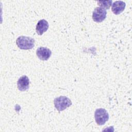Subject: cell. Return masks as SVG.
I'll use <instances>...</instances> for the list:
<instances>
[{"label":"cell","instance_id":"cell-1","mask_svg":"<svg viewBox=\"0 0 132 132\" xmlns=\"http://www.w3.org/2000/svg\"><path fill=\"white\" fill-rule=\"evenodd\" d=\"M35 42V39L31 37L21 36L17 38L16 44L20 49L27 50L34 47Z\"/></svg>","mask_w":132,"mask_h":132},{"label":"cell","instance_id":"cell-2","mask_svg":"<svg viewBox=\"0 0 132 132\" xmlns=\"http://www.w3.org/2000/svg\"><path fill=\"white\" fill-rule=\"evenodd\" d=\"M54 103L56 109L61 111L72 105V102L70 98L65 96H60L56 97L54 100Z\"/></svg>","mask_w":132,"mask_h":132},{"label":"cell","instance_id":"cell-3","mask_svg":"<svg viewBox=\"0 0 132 132\" xmlns=\"http://www.w3.org/2000/svg\"><path fill=\"white\" fill-rule=\"evenodd\" d=\"M94 118L97 125H103L108 120L109 114L105 109L98 108L94 112Z\"/></svg>","mask_w":132,"mask_h":132},{"label":"cell","instance_id":"cell-4","mask_svg":"<svg viewBox=\"0 0 132 132\" xmlns=\"http://www.w3.org/2000/svg\"><path fill=\"white\" fill-rule=\"evenodd\" d=\"M107 11L104 8L101 7H96L92 13L93 20L97 23L103 22L106 18Z\"/></svg>","mask_w":132,"mask_h":132},{"label":"cell","instance_id":"cell-5","mask_svg":"<svg viewBox=\"0 0 132 132\" xmlns=\"http://www.w3.org/2000/svg\"><path fill=\"white\" fill-rule=\"evenodd\" d=\"M36 54L39 59L41 60H47L52 55L51 51L45 47H39L36 51Z\"/></svg>","mask_w":132,"mask_h":132},{"label":"cell","instance_id":"cell-6","mask_svg":"<svg viewBox=\"0 0 132 132\" xmlns=\"http://www.w3.org/2000/svg\"><path fill=\"white\" fill-rule=\"evenodd\" d=\"M17 86L18 89L21 91H25L29 88V79L26 75L21 76L17 82Z\"/></svg>","mask_w":132,"mask_h":132},{"label":"cell","instance_id":"cell-7","mask_svg":"<svg viewBox=\"0 0 132 132\" xmlns=\"http://www.w3.org/2000/svg\"><path fill=\"white\" fill-rule=\"evenodd\" d=\"M126 4L122 1H115L112 4L111 10L113 13L116 15L122 13L125 9Z\"/></svg>","mask_w":132,"mask_h":132},{"label":"cell","instance_id":"cell-8","mask_svg":"<svg viewBox=\"0 0 132 132\" xmlns=\"http://www.w3.org/2000/svg\"><path fill=\"white\" fill-rule=\"evenodd\" d=\"M49 27L48 23L44 19L40 20L36 25V31L39 35H42L44 32L47 31Z\"/></svg>","mask_w":132,"mask_h":132},{"label":"cell","instance_id":"cell-9","mask_svg":"<svg viewBox=\"0 0 132 132\" xmlns=\"http://www.w3.org/2000/svg\"><path fill=\"white\" fill-rule=\"evenodd\" d=\"M112 3V1H97V4L99 7L106 9H109L110 7L111 4Z\"/></svg>","mask_w":132,"mask_h":132}]
</instances>
